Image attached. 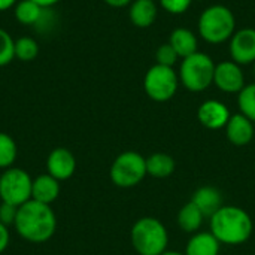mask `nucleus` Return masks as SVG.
Masks as SVG:
<instances>
[{"label": "nucleus", "mask_w": 255, "mask_h": 255, "mask_svg": "<svg viewBox=\"0 0 255 255\" xmlns=\"http://www.w3.org/2000/svg\"><path fill=\"white\" fill-rule=\"evenodd\" d=\"M211 233L220 244L241 245L245 244L254 230V223L248 212L238 206H223L211 218Z\"/></svg>", "instance_id": "2"}, {"label": "nucleus", "mask_w": 255, "mask_h": 255, "mask_svg": "<svg viewBox=\"0 0 255 255\" xmlns=\"http://www.w3.org/2000/svg\"><path fill=\"white\" fill-rule=\"evenodd\" d=\"M106 4H109L111 7H124L127 4H130L133 0H103Z\"/></svg>", "instance_id": "30"}, {"label": "nucleus", "mask_w": 255, "mask_h": 255, "mask_svg": "<svg viewBox=\"0 0 255 255\" xmlns=\"http://www.w3.org/2000/svg\"><path fill=\"white\" fill-rule=\"evenodd\" d=\"M31 1L37 3V4H39V6H42V7L49 9V7H52L54 4H57V3H58V1H61V0H31Z\"/></svg>", "instance_id": "32"}, {"label": "nucleus", "mask_w": 255, "mask_h": 255, "mask_svg": "<svg viewBox=\"0 0 255 255\" xmlns=\"http://www.w3.org/2000/svg\"><path fill=\"white\" fill-rule=\"evenodd\" d=\"M193 1H194V0H193ZM197 1H202V0H197Z\"/></svg>", "instance_id": "35"}, {"label": "nucleus", "mask_w": 255, "mask_h": 255, "mask_svg": "<svg viewBox=\"0 0 255 255\" xmlns=\"http://www.w3.org/2000/svg\"><path fill=\"white\" fill-rule=\"evenodd\" d=\"M191 202L200 209L205 218H211L223 208L221 193L214 187H200L191 197Z\"/></svg>", "instance_id": "15"}, {"label": "nucleus", "mask_w": 255, "mask_h": 255, "mask_svg": "<svg viewBox=\"0 0 255 255\" xmlns=\"http://www.w3.org/2000/svg\"><path fill=\"white\" fill-rule=\"evenodd\" d=\"M46 170L57 181H66L76 170V158L67 148H54L46 158Z\"/></svg>", "instance_id": "11"}, {"label": "nucleus", "mask_w": 255, "mask_h": 255, "mask_svg": "<svg viewBox=\"0 0 255 255\" xmlns=\"http://www.w3.org/2000/svg\"><path fill=\"white\" fill-rule=\"evenodd\" d=\"M9 239H10V235H9L7 227L0 223V254H3L6 248L9 247Z\"/></svg>", "instance_id": "29"}, {"label": "nucleus", "mask_w": 255, "mask_h": 255, "mask_svg": "<svg viewBox=\"0 0 255 255\" xmlns=\"http://www.w3.org/2000/svg\"><path fill=\"white\" fill-rule=\"evenodd\" d=\"M214 84L218 90L224 93H241V90L245 87V76L238 63L233 60L230 61H221L215 64L214 72Z\"/></svg>", "instance_id": "9"}, {"label": "nucleus", "mask_w": 255, "mask_h": 255, "mask_svg": "<svg viewBox=\"0 0 255 255\" xmlns=\"http://www.w3.org/2000/svg\"><path fill=\"white\" fill-rule=\"evenodd\" d=\"M226 134L236 146L248 145L254 137V123L242 114H235L226 126Z\"/></svg>", "instance_id": "13"}, {"label": "nucleus", "mask_w": 255, "mask_h": 255, "mask_svg": "<svg viewBox=\"0 0 255 255\" xmlns=\"http://www.w3.org/2000/svg\"><path fill=\"white\" fill-rule=\"evenodd\" d=\"M13 227L24 241L43 244L54 236L57 230V217L51 205L28 200L18 208Z\"/></svg>", "instance_id": "1"}, {"label": "nucleus", "mask_w": 255, "mask_h": 255, "mask_svg": "<svg viewBox=\"0 0 255 255\" xmlns=\"http://www.w3.org/2000/svg\"><path fill=\"white\" fill-rule=\"evenodd\" d=\"M199 34L208 43L217 45L230 37L236 31V18L233 12L224 4H212L206 7L199 16Z\"/></svg>", "instance_id": "3"}, {"label": "nucleus", "mask_w": 255, "mask_h": 255, "mask_svg": "<svg viewBox=\"0 0 255 255\" xmlns=\"http://www.w3.org/2000/svg\"><path fill=\"white\" fill-rule=\"evenodd\" d=\"M178 60H179V55L176 54V51L173 49V46L169 42L160 45L157 48V51H155V61H157V64L173 67V64H176Z\"/></svg>", "instance_id": "26"}, {"label": "nucleus", "mask_w": 255, "mask_h": 255, "mask_svg": "<svg viewBox=\"0 0 255 255\" xmlns=\"http://www.w3.org/2000/svg\"><path fill=\"white\" fill-rule=\"evenodd\" d=\"M238 106L242 115L255 123V84L245 85L238 94Z\"/></svg>", "instance_id": "24"}, {"label": "nucleus", "mask_w": 255, "mask_h": 255, "mask_svg": "<svg viewBox=\"0 0 255 255\" xmlns=\"http://www.w3.org/2000/svg\"><path fill=\"white\" fill-rule=\"evenodd\" d=\"M191 3L193 0H160V6L172 15H181L187 12Z\"/></svg>", "instance_id": "27"}, {"label": "nucleus", "mask_w": 255, "mask_h": 255, "mask_svg": "<svg viewBox=\"0 0 255 255\" xmlns=\"http://www.w3.org/2000/svg\"><path fill=\"white\" fill-rule=\"evenodd\" d=\"M220 242L212 233H196L185 250V255H218Z\"/></svg>", "instance_id": "19"}, {"label": "nucleus", "mask_w": 255, "mask_h": 255, "mask_svg": "<svg viewBox=\"0 0 255 255\" xmlns=\"http://www.w3.org/2000/svg\"><path fill=\"white\" fill-rule=\"evenodd\" d=\"M33 178L19 167H9L0 175V202L21 206L31 200Z\"/></svg>", "instance_id": "7"}, {"label": "nucleus", "mask_w": 255, "mask_h": 255, "mask_svg": "<svg viewBox=\"0 0 255 255\" xmlns=\"http://www.w3.org/2000/svg\"><path fill=\"white\" fill-rule=\"evenodd\" d=\"M130 239L139 255H161L169 242L164 224L152 217L137 220L131 227Z\"/></svg>", "instance_id": "4"}, {"label": "nucleus", "mask_w": 255, "mask_h": 255, "mask_svg": "<svg viewBox=\"0 0 255 255\" xmlns=\"http://www.w3.org/2000/svg\"><path fill=\"white\" fill-rule=\"evenodd\" d=\"M203 220H205L203 214L191 200L185 206H182L178 214V224H179L181 230H184L187 233L197 232L202 227Z\"/></svg>", "instance_id": "21"}, {"label": "nucleus", "mask_w": 255, "mask_h": 255, "mask_svg": "<svg viewBox=\"0 0 255 255\" xmlns=\"http://www.w3.org/2000/svg\"><path fill=\"white\" fill-rule=\"evenodd\" d=\"M12 60H15V40L4 28H0V67L7 66Z\"/></svg>", "instance_id": "25"}, {"label": "nucleus", "mask_w": 255, "mask_h": 255, "mask_svg": "<svg viewBox=\"0 0 255 255\" xmlns=\"http://www.w3.org/2000/svg\"><path fill=\"white\" fill-rule=\"evenodd\" d=\"M254 75H255V63H254Z\"/></svg>", "instance_id": "34"}, {"label": "nucleus", "mask_w": 255, "mask_h": 255, "mask_svg": "<svg viewBox=\"0 0 255 255\" xmlns=\"http://www.w3.org/2000/svg\"><path fill=\"white\" fill-rule=\"evenodd\" d=\"M158 7L154 0H133L130 3L128 18L139 28L151 27L157 19Z\"/></svg>", "instance_id": "16"}, {"label": "nucleus", "mask_w": 255, "mask_h": 255, "mask_svg": "<svg viewBox=\"0 0 255 255\" xmlns=\"http://www.w3.org/2000/svg\"><path fill=\"white\" fill-rule=\"evenodd\" d=\"M46 7L39 6L31 0H18L13 9L15 19L22 25H37L46 15Z\"/></svg>", "instance_id": "17"}, {"label": "nucleus", "mask_w": 255, "mask_h": 255, "mask_svg": "<svg viewBox=\"0 0 255 255\" xmlns=\"http://www.w3.org/2000/svg\"><path fill=\"white\" fill-rule=\"evenodd\" d=\"M161 255H185V254H181V253H178V251H164Z\"/></svg>", "instance_id": "33"}, {"label": "nucleus", "mask_w": 255, "mask_h": 255, "mask_svg": "<svg viewBox=\"0 0 255 255\" xmlns=\"http://www.w3.org/2000/svg\"><path fill=\"white\" fill-rule=\"evenodd\" d=\"M229 51L232 60L242 64L255 63V28H241L230 37Z\"/></svg>", "instance_id": "10"}, {"label": "nucleus", "mask_w": 255, "mask_h": 255, "mask_svg": "<svg viewBox=\"0 0 255 255\" xmlns=\"http://www.w3.org/2000/svg\"><path fill=\"white\" fill-rule=\"evenodd\" d=\"M179 76L173 70V67L154 64L145 73L143 78V90L149 99L154 102H167L170 100L178 90Z\"/></svg>", "instance_id": "8"}, {"label": "nucleus", "mask_w": 255, "mask_h": 255, "mask_svg": "<svg viewBox=\"0 0 255 255\" xmlns=\"http://www.w3.org/2000/svg\"><path fill=\"white\" fill-rule=\"evenodd\" d=\"M18 148L13 137L7 133L0 131V169H9L15 163Z\"/></svg>", "instance_id": "22"}, {"label": "nucleus", "mask_w": 255, "mask_h": 255, "mask_svg": "<svg viewBox=\"0 0 255 255\" xmlns=\"http://www.w3.org/2000/svg\"><path fill=\"white\" fill-rule=\"evenodd\" d=\"M169 43L173 46V49L176 51L179 58H185V57L197 52V37L190 28H185V27L175 28L170 33Z\"/></svg>", "instance_id": "18"}, {"label": "nucleus", "mask_w": 255, "mask_h": 255, "mask_svg": "<svg viewBox=\"0 0 255 255\" xmlns=\"http://www.w3.org/2000/svg\"><path fill=\"white\" fill-rule=\"evenodd\" d=\"M230 111L229 108L218 102V100H206L199 106L197 118L200 124L209 130H220L227 126L230 120Z\"/></svg>", "instance_id": "12"}, {"label": "nucleus", "mask_w": 255, "mask_h": 255, "mask_svg": "<svg viewBox=\"0 0 255 255\" xmlns=\"http://www.w3.org/2000/svg\"><path fill=\"white\" fill-rule=\"evenodd\" d=\"M18 215V206L0 202V223L6 227L13 226Z\"/></svg>", "instance_id": "28"}, {"label": "nucleus", "mask_w": 255, "mask_h": 255, "mask_svg": "<svg viewBox=\"0 0 255 255\" xmlns=\"http://www.w3.org/2000/svg\"><path fill=\"white\" fill-rule=\"evenodd\" d=\"M214 72L215 63L205 52H194L185 58L179 66V82L193 93H200L209 88L214 84Z\"/></svg>", "instance_id": "5"}, {"label": "nucleus", "mask_w": 255, "mask_h": 255, "mask_svg": "<svg viewBox=\"0 0 255 255\" xmlns=\"http://www.w3.org/2000/svg\"><path fill=\"white\" fill-rule=\"evenodd\" d=\"M60 196V181H57L49 173L39 175L33 179L31 185V200L51 205Z\"/></svg>", "instance_id": "14"}, {"label": "nucleus", "mask_w": 255, "mask_h": 255, "mask_svg": "<svg viewBox=\"0 0 255 255\" xmlns=\"http://www.w3.org/2000/svg\"><path fill=\"white\" fill-rule=\"evenodd\" d=\"M18 0H0V12H4L16 4Z\"/></svg>", "instance_id": "31"}, {"label": "nucleus", "mask_w": 255, "mask_h": 255, "mask_svg": "<svg viewBox=\"0 0 255 255\" xmlns=\"http://www.w3.org/2000/svg\"><path fill=\"white\" fill-rule=\"evenodd\" d=\"M109 175L112 182L120 188L136 187L148 175L146 158L139 152L126 151L114 160Z\"/></svg>", "instance_id": "6"}, {"label": "nucleus", "mask_w": 255, "mask_h": 255, "mask_svg": "<svg viewBox=\"0 0 255 255\" xmlns=\"http://www.w3.org/2000/svg\"><path fill=\"white\" fill-rule=\"evenodd\" d=\"M175 172V160L164 152H155L146 158V173L152 178H167Z\"/></svg>", "instance_id": "20"}, {"label": "nucleus", "mask_w": 255, "mask_h": 255, "mask_svg": "<svg viewBox=\"0 0 255 255\" xmlns=\"http://www.w3.org/2000/svg\"><path fill=\"white\" fill-rule=\"evenodd\" d=\"M37 55H39V45L33 37L24 36L15 40V58L28 63L33 61Z\"/></svg>", "instance_id": "23"}]
</instances>
